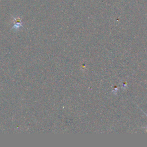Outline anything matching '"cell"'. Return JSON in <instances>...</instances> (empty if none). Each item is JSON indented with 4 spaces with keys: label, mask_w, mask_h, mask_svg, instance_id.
<instances>
[{
    "label": "cell",
    "mask_w": 147,
    "mask_h": 147,
    "mask_svg": "<svg viewBox=\"0 0 147 147\" xmlns=\"http://www.w3.org/2000/svg\"><path fill=\"white\" fill-rule=\"evenodd\" d=\"M144 114H145V115H146V117H147V114H146V113H145V112H144Z\"/></svg>",
    "instance_id": "6da1fadb"
},
{
    "label": "cell",
    "mask_w": 147,
    "mask_h": 147,
    "mask_svg": "<svg viewBox=\"0 0 147 147\" xmlns=\"http://www.w3.org/2000/svg\"><path fill=\"white\" fill-rule=\"evenodd\" d=\"M144 128H147V126H146V127H144Z\"/></svg>",
    "instance_id": "7a4b0ae2"
}]
</instances>
